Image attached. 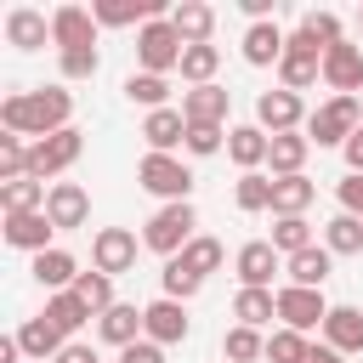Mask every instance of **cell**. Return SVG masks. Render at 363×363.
Here are the masks:
<instances>
[{"mask_svg":"<svg viewBox=\"0 0 363 363\" xmlns=\"http://www.w3.org/2000/svg\"><path fill=\"white\" fill-rule=\"evenodd\" d=\"M0 125H6L11 136H34V142H45V136H57V130L74 125V91H62V85L6 91V96H0Z\"/></svg>","mask_w":363,"mask_h":363,"instance_id":"cell-1","label":"cell"},{"mask_svg":"<svg viewBox=\"0 0 363 363\" xmlns=\"http://www.w3.org/2000/svg\"><path fill=\"white\" fill-rule=\"evenodd\" d=\"M193 227H199V210H193V199H187V204H159V210L147 216V227H142V244H147L153 255L176 261V255H182V250L199 238Z\"/></svg>","mask_w":363,"mask_h":363,"instance_id":"cell-2","label":"cell"},{"mask_svg":"<svg viewBox=\"0 0 363 363\" xmlns=\"http://www.w3.org/2000/svg\"><path fill=\"white\" fill-rule=\"evenodd\" d=\"M357 130H363V102L357 96H329L306 119V142L312 147H346Z\"/></svg>","mask_w":363,"mask_h":363,"instance_id":"cell-3","label":"cell"},{"mask_svg":"<svg viewBox=\"0 0 363 363\" xmlns=\"http://www.w3.org/2000/svg\"><path fill=\"white\" fill-rule=\"evenodd\" d=\"M182 34L170 28V17H153L147 28H136V68L142 74H164L170 79V68H182Z\"/></svg>","mask_w":363,"mask_h":363,"instance_id":"cell-4","label":"cell"},{"mask_svg":"<svg viewBox=\"0 0 363 363\" xmlns=\"http://www.w3.org/2000/svg\"><path fill=\"white\" fill-rule=\"evenodd\" d=\"M136 182H142L153 199H164V204H187V193H193V170H187L176 153H147V159L136 164Z\"/></svg>","mask_w":363,"mask_h":363,"instance_id":"cell-5","label":"cell"},{"mask_svg":"<svg viewBox=\"0 0 363 363\" xmlns=\"http://www.w3.org/2000/svg\"><path fill=\"white\" fill-rule=\"evenodd\" d=\"M323 79V45L318 40H306L301 28L289 34V45H284V57H278V85L284 91H306V85H318Z\"/></svg>","mask_w":363,"mask_h":363,"instance_id":"cell-6","label":"cell"},{"mask_svg":"<svg viewBox=\"0 0 363 363\" xmlns=\"http://www.w3.org/2000/svg\"><path fill=\"white\" fill-rule=\"evenodd\" d=\"M85 153V130H57V136H45V142H28V176L34 182H57L74 159Z\"/></svg>","mask_w":363,"mask_h":363,"instance_id":"cell-7","label":"cell"},{"mask_svg":"<svg viewBox=\"0 0 363 363\" xmlns=\"http://www.w3.org/2000/svg\"><path fill=\"white\" fill-rule=\"evenodd\" d=\"M306 119H312V113H306V102H301L295 91H284V85L255 96V125H261L267 136H284V130H306Z\"/></svg>","mask_w":363,"mask_h":363,"instance_id":"cell-8","label":"cell"},{"mask_svg":"<svg viewBox=\"0 0 363 363\" xmlns=\"http://www.w3.org/2000/svg\"><path fill=\"white\" fill-rule=\"evenodd\" d=\"M323 318H329V301H323V289H301V284H284L278 289V323L284 329H323Z\"/></svg>","mask_w":363,"mask_h":363,"instance_id":"cell-9","label":"cell"},{"mask_svg":"<svg viewBox=\"0 0 363 363\" xmlns=\"http://www.w3.org/2000/svg\"><path fill=\"white\" fill-rule=\"evenodd\" d=\"M136 233L130 227H102L96 238H91V267L96 272H108V278H119V272H130L136 267Z\"/></svg>","mask_w":363,"mask_h":363,"instance_id":"cell-10","label":"cell"},{"mask_svg":"<svg viewBox=\"0 0 363 363\" xmlns=\"http://www.w3.org/2000/svg\"><path fill=\"white\" fill-rule=\"evenodd\" d=\"M142 335L147 340H159V346H176V340H187L193 335V318H187V306L182 301H147L142 306Z\"/></svg>","mask_w":363,"mask_h":363,"instance_id":"cell-11","label":"cell"},{"mask_svg":"<svg viewBox=\"0 0 363 363\" xmlns=\"http://www.w3.org/2000/svg\"><path fill=\"white\" fill-rule=\"evenodd\" d=\"M323 85L335 96H357L363 91V45H352V40L329 45L323 51Z\"/></svg>","mask_w":363,"mask_h":363,"instance_id":"cell-12","label":"cell"},{"mask_svg":"<svg viewBox=\"0 0 363 363\" xmlns=\"http://www.w3.org/2000/svg\"><path fill=\"white\" fill-rule=\"evenodd\" d=\"M45 216H51L57 233L85 227V221H91V193H85L79 182H51V193H45Z\"/></svg>","mask_w":363,"mask_h":363,"instance_id":"cell-13","label":"cell"},{"mask_svg":"<svg viewBox=\"0 0 363 363\" xmlns=\"http://www.w3.org/2000/svg\"><path fill=\"white\" fill-rule=\"evenodd\" d=\"M278 250H272V238H250L238 255H233V272H238V284L244 289H272V272H278Z\"/></svg>","mask_w":363,"mask_h":363,"instance_id":"cell-14","label":"cell"},{"mask_svg":"<svg viewBox=\"0 0 363 363\" xmlns=\"http://www.w3.org/2000/svg\"><path fill=\"white\" fill-rule=\"evenodd\" d=\"M51 45H57V57L79 51V45H96V17L85 6H57L51 11Z\"/></svg>","mask_w":363,"mask_h":363,"instance_id":"cell-15","label":"cell"},{"mask_svg":"<svg viewBox=\"0 0 363 363\" xmlns=\"http://www.w3.org/2000/svg\"><path fill=\"white\" fill-rule=\"evenodd\" d=\"M227 108H233L227 85H193V91H182V119L187 125H227Z\"/></svg>","mask_w":363,"mask_h":363,"instance_id":"cell-16","label":"cell"},{"mask_svg":"<svg viewBox=\"0 0 363 363\" xmlns=\"http://www.w3.org/2000/svg\"><path fill=\"white\" fill-rule=\"evenodd\" d=\"M51 216L45 210H28V216H6V244L11 250H28V255H45V250H57L51 244Z\"/></svg>","mask_w":363,"mask_h":363,"instance_id":"cell-17","label":"cell"},{"mask_svg":"<svg viewBox=\"0 0 363 363\" xmlns=\"http://www.w3.org/2000/svg\"><path fill=\"white\" fill-rule=\"evenodd\" d=\"M45 40H51V17H45V11H34V6H11V11H6V45L40 51Z\"/></svg>","mask_w":363,"mask_h":363,"instance_id":"cell-18","label":"cell"},{"mask_svg":"<svg viewBox=\"0 0 363 363\" xmlns=\"http://www.w3.org/2000/svg\"><path fill=\"white\" fill-rule=\"evenodd\" d=\"M170 28L182 34V45H210V34H216V6L182 0V6H170Z\"/></svg>","mask_w":363,"mask_h":363,"instance_id":"cell-19","label":"cell"},{"mask_svg":"<svg viewBox=\"0 0 363 363\" xmlns=\"http://www.w3.org/2000/svg\"><path fill=\"white\" fill-rule=\"evenodd\" d=\"M284 45H289V34H284L278 23H250V28H244V62H250V68H278Z\"/></svg>","mask_w":363,"mask_h":363,"instance_id":"cell-20","label":"cell"},{"mask_svg":"<svg viewBox=\"0 0 363 363\" xmlns=\"http://www.w3.org/2000/svg\"><path fill=\"white\" fill-rule=\"evenodd\" d=\"M267 153H272V136H267L261 125H233V130H227V159H233L238 170H261Z\"/></svg>","mask_w":363,"mask_h":363,"instance_id":"cell-21","label":"cell"},{"mask_svg":"<svg viewBox=\"0 0 363 363\" xmlns=\"http://www.w3.org/2000/svg\"><path fill=\"white\" fill-rule=\"evenodd\" d=\"M34 284L45 289V295H62V289H74L79 284V261L68 255V250H45V255H34Z\"/></svg>","mask_w":363,"mask_h":363,"instance_id":"cell-22","label":"cell"},{"mask_svg":"<svg viewBox=\"0 0 363 363\" xmlns=\"http://www.w3.org/2000/svg\"><path fill=\"white\" fill-rule=\"evenodd\" d=\"M96 335H102L108 346H119V352H125V346H136V340H142V306L113 301V306L96 318Z\"/></svg>","mask_w":363,"mask_h":363,"instance_id":"cell-23","label":"cell"},{"mask_svg":"<svg viewBox=\"0 0 363 363\" xmlns=\"http://www.w3.org/2000/svg\"><path fill=\"white\" fill-rule=\"evenodd\" d=\"M323 346H335L340 357L363 352V312H357V306H329V318H323Z\"/></svg>","mask_w":363,"mask_h":363,"instance_id":"cell-24","label":"cell"},{"mask_svg":"<svg viewBox=\"0 0 363 363\" xmlns=\"http://www.w3.org/2000/svg\"><path fill=\"white\" fill-rule=\"evenodd\" d=\"M142 142H147V153H170V147H182V142H187V119H182V108H159V113H147V119H142Z\"/></svg>","mask_w":363,"mask_h":363,"instance_id":"cell-25","label":"cell"},{"mask_svg":"<svg viewBox=\"0 0 363 363\" xmlns=\"http://www.w3.org/2000/svg\"><path fill=\"white\" fill-rule=\"evenodd\" d=\"M318 199V182L301 170V176H272V216H306Z\"/></svg>","mask_w":363,"mask_h":363,"instance_id":"cell-26","label":"cell"},{"mask_svg":"<svg viewBox=\"0 0 363 363\" xmlns=\"http://www.w3.org/2000/svg\"><path fill=\"white\" fill-rule=\"evenodd\" d=\"M284 272H289V284H301V289H323V284H329V272H335V255H329L323 244H312V250L289 255V261H284Z\"/></svg>","mask_w":363,"mask_h":363,"instance_id":"cell-27","label":"cell"},{"mask_svg":"<svg viewBox=\"0 0 363 363\" xmlns=\"http://www.w3.org/2000/svg\"><path fill=\"white\" fill-rule=\"evenodd\" d=\"M306 153H312L306 130H284V136H272L267 164H272V176H301V170H306Z\"/></svg>","mask_w":363,"mask_h":363,"instance_id":"cell-28","label":"cell"},{"mask_svg":"<svg viewBox=\"0 0 363 363\" xmlns=\"http://www.w3.org/2000/svg\"><path fill=\"white\" fill-rule=\"evenodd\" d=\"M45 182H34V176H17V182H0V210L6 216H28V210H45Z\"/></svg>","mask_w":363,"mask_h":363,"instance_id":"cell-29","label":"cell"},{"mask_svg":"<svg viewBox=\"0 0 363 363\" xmlns=\"http://www.w3.org/2000/svg\"><path fill=\"white\" fill-rule=\"evenodd\" d=\"M233 318H238L244 329H267V323L278 318V289H238Z\"/></svg>","mask_w":363,"mask_h":363,"instance_id":"cell-30","label":"cell"},{"mask_svg":"<svg viewBox=\"0 0 363 363\" xmlns=\"http://www.w3.org/2000/svg\"><path fill=\"white\" fill-rule=\"evenodd\" d=\"M17 346H23V357H34V363H45V357H57V352H62L68 340H62V335H57V329H51L45 318H28V323L17 329Z\"/></svg>","mask_w":363,"mask_h":363,"instance_id":"cell-31","label":"cell"},{"mask_svg":"<svg viewBox=\"0 0 363 363\" xmlns=\"http://www.w3.org/2000/svg\"><path fill=\"white\" fill-rule=\"evenodd\" d=\"M261 357H267V335H261V329L233 323V329L221 335V363H261Z\"/></svg>","mask_w":363,"mask_h":363,"instance_id":"cell-32","label":"cell"},{"mask_svg":"<svg viewBox=\"0 0 363 363\" xmlns=\"http://www.w3.org/2000/svg\"><path fill=\"white\" fill-rule=\"evenodd\" d=\"M323 250L329 255H363V216H335L329 227H323Z\"/></svg>","mask_w":363,"mask_h":363,"instance_id":"cell-33","label":"cell"},{"mask_svg":"<svg viewBox=\"0 0 363 363\" xmlns=\"http://www.w3.org/2000/svg\"><path fill=\"white\" fill-rule=\"evenodd\" d=\"M216 68H221V45H187L176 74H182L187 85H216Z\"/></svg>","mask_w":363,"mask_h":363,"instance_id":"cell-34","label":"cell"},{"mask_svg":"<svg viewBox=\"0 0 363 363\" xmlns=\"http://www.w3.org/2000/svg\"><path fill=\"white\" fill-rule=\"evenodd\" d=\"M125 96H130V102H142L147 113H159V108H170V79H164V74H142V68H136V74L125 79Z\"/></svg>","mask_w":363,"mask_h":363,"instance_id":"cell-35","label":"cell"},{"mask_svg":"<svg viewBox=\"0 0 363 363\" xmlns=\"http://www.w3.org/2000/svg\"><path fill=\"white\" fill-rule=\"evenodd\" d=\"M318 238H312V221L306 216H278V227H272V250L289 261V255H301V250H312Z\"/></svg>","mask_w":363,"mask_h":363,"instance_id":"cell-36","label":"cell"},{"mask_svg":"<svg viewBox=\"0 0 363 363\" xmlns=\"http://www.w3.org/2000/svg\"><path fill=\"white\" fill-rule=\"evenodd\" d=\"M159 289H164V301H182V306H187V301L204 289V278H199V272H193V267L176 255V261H164V272H159Z\"/></svg>","mask_w":363,"mask_h":363,"instance_id":"cell-37","label":"cell"},{"mask_svg":"<svg viewBox=\"0 0 363 363\" xmlns=\"http://www.w3.org/2000/svg\"><path fill=\"white\" fill-rule=\"evenodd\" d=\"M74 301H79L91 318H102V312L113 306V278H108V272H96V267H91V272H79V284H74Z\"/></svg>","mask_w":363,"mask_h":363,"instance_id":"cell-38","label":"cell"},{"mask_svg":"<svg viewBox=\"0 0 363 363\" xmlns=\"http://www.w3.org/2000/svg\"><path fill=\"white\" fill-rule=\"evenodd\" d=\"M40 318H45V323H51V329H57V335L68 340V335H74V329H79V323H85L91 312H85V306L74 301V289H62V295H45V312H40Z\"/></svg>","mask_w":363,"mask_h":363,"instance_id":"cell-39","label":"cell"},{"mask_svg":"<svg viewBox=\"0 0 363 363\" xmlns=\"http://www.w3.org/2000/svg\"><path fill=\"white\" fill-rule=\"evenodd\" d=\"M233 204H238L244 216H255V210H272V176H261V170H244V176H238V187H233Z\"/></svg>","mask_w":363,"mask_h":363,"instance_id":"cell-40","label":"cell"},{"mask_svg":"<svg viewBox=\"0 0 363 363\" xmlns=\"http://www.w3.org/2000/svg\"><path fill=\"white\" fill-rule=\"evenodd\" d=\"M306 352H312V340L301 329H272L267 335V363H306Z\"/></svg>","mask_w":363,"mask_h":363,"instance_id":"cell-41","label":"cell"},{"mask_svg":"<svg viewBox=\"0 0 363 363\" xmlns=\"http://www.w3.org/2000/svg\"><path fill=\"white\" fill-rule=\"evenodd\" d=\"M182 261H187V267H193L199 278H210V272H216V267L227 261V250H221V238H210V233H199V238H193V244L182 250Z\"/></svg>","mask_w":363,"mask_h":363,"instance_id":"cell-42","label":"cell"},{"mask_svg":"<svg viewBox=\"0 0 363 363\" xmlns=\"http://www.w3.org/2000/svg\"><path fill=\"white\" fill-rule=\"evenodd\" d=\"M301 34H306V40H318L323 51L346 40V34H340V17H335V11H306V17H301Z\"/></svg>","mask_w":363,"mask_h":363,"instance_id":"cell-43","label":"cell"},{"mask_svg":"<svg viewBox=\"0 0 363 363\" xmlns=\"http://www.w3.org/2000/svg\"><path fill=\"white\" fill-rule=\"evenodd\" d=\"M17 176H28V142L23 136H0V182H17Z\"/></svg>","mask_w":363,"mask_h":363,"instance_id":"cell-44","label":"cell"},{"mask_svg":"<svg viewBox=\"0 0 363 363\" xmlns=\"http://www.w3.org/2000/svg\"><path fill=\"white\" fill-rule=\"evenodd\" d=\"M96 68H102V51H96V45L62 51V79H68V85H74V79H96Z\"/></svg>","mask_w":363,"mask_h":363,"instance_id":"cell-45","label":"cell"},{"mask_svg":"<svg viewBox=\"0 0 363 363\" xmlns=\"http://www.w3.org/2000/svg\"><path fill=\"white\" fill-rule=\"evenodd\" d=\"M193 159H210V153H221L227 147V130L221 125H187V142H182Z\"/></svg>","mask_w":363,"mask_h":363,"instance_id":"cell-46","label":"cell"},{"mask_svg":"<svg viewBox=\"0 0 363 363\" xmlns=\"http://www.w3.org/2000/svg\"><path fill=\"white\" fill-rule=\"evenodd\" d=\"M335 199H340V210H346V216H363V176H352V170H346V176L335 182Z\"/></svg>","mask_w":363,"mask_h":363,"instance_id":"cell-47","label":"cell"},{"mask_svg":"<svg viewBox=\"0 0 363 363\" xmlns=\"http://www.w3.org/2000/svg\"><path fill=\"white\" fill-rule=\"evenodd\" d=\"M119 363H164V346H159V340H147V335H142V340H136V346H125V352H119Z\"/></svg>","mask_w":363,"mask_h":363,"instance_id":"cell-48","label":"cell"},{"mask_svg":"<svg viewBox=\"0 0 363 363\" xmlns=\"http://www.w3.org/2000/svg\"><path fill=\"white\" fill-rule=\"evenodd\" d=\"M51 363H96V352H91V346H79V340H68V346H62Z\"/></svg>","mask_w":363,"mask_h":363,"instance_id":"cell-49","label":"cell"},{"mask_svg":"<svg viewBox=\"0 0 363 363\" xmlns=\"http://www.w3.org/2000/svg\"><path fill=\"white\" fill-rule=\"evenodd\" d=\"M250 23H272V0H238Z\"/></svg>","mask_w":363,"mask_h":363,"instance_id":"cell-50","label":"cell"},{"mask_svg":"<svg viewBox=\"0 0 363 363\" xmlns=\"http://www.w3.org/2000/svg\"><path fill=\"white\" fill-rule=\"evenodd\" d=\"M340 153H346V170H352V176H363V136H352Z\"/></svg>","mask_w":363,"mask_h":363,"instance_id":"cell-51","label":"cell"},{"mask_svg":"<svg viewBox=\"0 0 363 363\" xmlns=\"http://www.w3.org/2000/svg\"><path fill=\"white\" fill-rule=\"evenodd\" d=\"M306 363H346V357H340L335 346H312V352H306Z\"/></svg>","mask_w":363,"mask_h":363,"instance_id":"cell-52","label":"cell"},{"mask_svg":"<svg viewBox=\"0 0 363 363\" xmlns=\"http://www.w3.org/2000/svg\"><path fill=\"white\" fill-rule=\"evenodd\" d=\"M17 357H23V346H17V335H6L0 340V363H17Z\"/></svg>","mask_w":363,"mask_h":363,"instance_id":"cell-53","label":"cell"},{"mask_svg":"<svg viewBox=\"0 0 363 363\" xmlns=\"http://www.w3.org/2000/svg\"><path fill=\"white\" fill-rule=\"evenodd\" d=\"M357 28H363V11H357Z\"/></svg>","mask_w":363,"mask_h":363,"instance_id":"cell-54","label":"cell"},{"mask_svg":"<svg viewBox=\"0 0 363 363\" xmlns=\"http://www.w3.org/2000/svg\"><path fill=\"white\" fill-rule=\"evenodd\" d=\"M357 136H363V130H357Z\"/></svg>","mask_w":363,"mask_h":363,"instance_id":"cell-55","label":"cell"}]
</instances>
